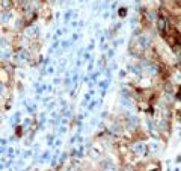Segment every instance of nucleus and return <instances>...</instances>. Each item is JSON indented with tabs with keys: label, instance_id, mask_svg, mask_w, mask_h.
Wrapping results in <instances>:
<instances>
[{
	"label": "nucleus",
	"instance_id": "obj_1",
	"mask_svg": "<svg viewBox=\"0 0 181 171\" xmlns=\"http://www.w3.org/2000/svg\"><path fill=\"white\" fill-rule=\"evenodd\" d=\"M157 27H159V30H160V34H162V35H166V34H168V30H169L168 20H166L165 17H159V18H157Z\"/></svg>",
	"mask_w": 181,
	"mask_h": 171
},
{
	"label": "nucleus",
	"instance_id": "obj_2",
	"mask_svg": "<svg viewBox=\"0 0 181 171\" xmlns=\"http://www.w3.org/2000/svg\"><path fill=\"white\" fill-rule=\"evenodd\" d=\"M0 6H2V9L5 11V9H11L12 3H11V0H0Z\"/></svg>",
	"mask_w": 181,
	"mask_h": 171
},
{
	"label": "nucleus",
	"instance_id": "obj_3",
	"mask_svg": "<svg viewBox=\"0 0 181 171\" xmlns=\"http://www.w3.org/2000/svg\"><path fill=\"white\" fill-rule=\"evenodd\" d=\"M155 171H160V170H155Z\"/></svg>",
	"mask_w": 181,
	"mask_h": 171
}]
</instances>
